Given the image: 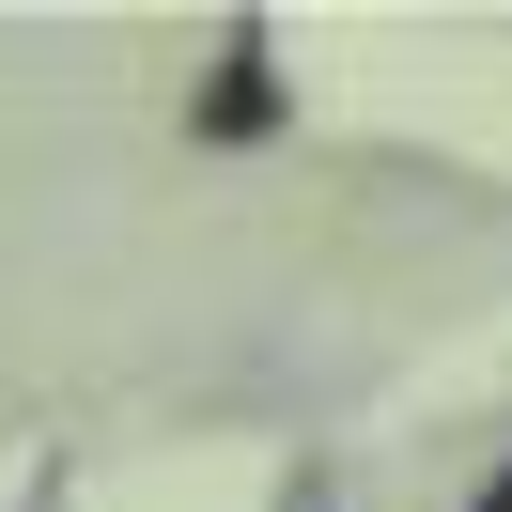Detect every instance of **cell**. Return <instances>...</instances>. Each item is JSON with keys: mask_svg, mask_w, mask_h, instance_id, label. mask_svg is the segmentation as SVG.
I'll list each match as a JSON object with an SVG mask.
<instances>
[{"mask_svg": "<svg viewBox=\"0 0 512 512\" xmlns=\"http://www.w3.org/2000/svg\"><path fill=\"white\" fill-rule=\"evenodd\" d=\"M280 109H295V94H280V63H264V32H233L218 78L187 94V125H202V140H280Z\"/></svg>", "mask_w": 512, "mask_h": 512, "instance_id": "6da1fadb", "label": "cell"}, {"mask_svg": "<svg viewBox=\"0 0 512 512\" xmlns=\"http://www.w3.org/2000/svg\"><path fill=\"white\" fill-rule=\"evenodd\" d=\"M466 512H512V466H497V481H481V497H466Z\"/></svg>", "mask_w": 512, "mask_h": 512, "instance_id": "7a4b0ae2", "label": "cell"}]
</instances>
